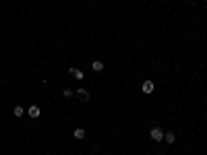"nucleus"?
Masks as SVG:
<instances>
[{
  "label": "nucleus",
  "instance_id": "obj_1",
  "mask_svg": "<svg viewBox=\"0 0 207 155\" xmlns=\"http://www.w3.org/2000/svg\"><path fill=\"white\" fill-rule=\"evenodd\" d=\"M164 135H166V132L159 126H153L151 128V139H153V141H162V139H164Z\"/></svg>",
  "mask_w": 207,
  "mask_h": 155
},
{
  "label": "nucleus",
  "instance_id": "obj_2",
  "mask_svg": "<svg viewBox=\"0 0 207 155\" xmlns=\"http://www.w3.org/2000/svg\"><path fill=\"white\" fill-rule=\"evenodd\" d=\"M40 108H37V106H31V108H29V116H31V118H40Z\"/></svg>",
  "mask_w": 207,
  "mask_h": 155
},
{
  "label": "nucleus",
  "instance_id": "obj_3",
  "mask_svg": "<svg viewBox=\"0 0 207 155\" xmlns=\"http://www.w3.org/2000/svg\"><path fill=\"white\" fill-rule=\"evenodd\" d=\"M91 68H93L95 73H102V70H104V62L102 60H95L93 64H91Z\"/></svg>",
  "mask_w": 207,
  "mask_h": 155
},
{
  "label": "nucleus",
  "instance_id": "obj_4",
  "mask_svg": "<svg viewBox=\"0 0 207 155\" xmlns=\"http://www.w3.org/2000/svg\"><path fill=\"white\" fill-rule=\"evenodd\" d=\"M153 91V81H145L143 83V93H151Z\"/></svg>",
  "mask_w": 207,
  "mask_h": 155
},
{
  "label": "nucleus",
  "instance_id": "obj_5",
  "mask_svg": "<svg viewBox=\"0 0 207 155\" xmlns=\"http://www.w3.org/2000/svg\"><path fill=\"white\" fill-rule=\"evenodd\" d=\"M75 93L79 95V97H83V101H87V99H89V93H87V91H85V89H77Z\"/></svg>",
  "mask_w": 207,
  "mask_h": 155
},
{
  "label": "nucleus",
  "instance_id": "obj_6",
  "mask_svg": "<svg viewBox=\"0 0 207 155\" xmlns=\"http://www.w3.org/2000/svg\"><path fill=\"white\" fill-rule=\"evenodd\" d=\"M164 139H166L168 143H170V145H172V143L176 141V135H174V132H166V135H164Z\"/></svg>",
  "mask_w": 207,
  "mask_h": 155
},
{
  "label": "nucleus",
  "instance_id": "obj_7",
  "mask_svg": "<svg viewBox=\"0 0 207 155\" xmlns=\"http://www.w3.org/2000/svg\"><path fill=\"white\" fill-rule=\"evenodd\" d=\"M70 74H73L75 79H83V73L79 70V68H70Z\"/></svg>",
  "mask_w": 207,
  "mask_h": 155
},
{
  "label": "nucleus",
  "instance_id": "obj_8",
  "mask_svg": "<svg viewBox=\"0 0 207 155\" xmlns=\"http://www.w3.org/2000/svg\"><path fill=\"white\" fill-rule=\"evenodd\" d=\"M75 139H85V130L83 128H77L75 130Z\"/></svg>",
  "mask_w": 207,
  "mask_h": 155
},
{
  "label": "nucleus",
  "instance_id": "obj_9",
  "mask_svg": "<svg viewBox=\"0 0 207 155\" xmlns=\"http://www.w3.org/2000/svg\"><path fill=\"white\" fill-rule=\"evenodd\" d=\"M23 114H25V110L21 108V106H17V108H15V116H19V118H21Z\"/></svg>",
  "mask_w": 207,
  "mask_h": 155
}]
</instances>
